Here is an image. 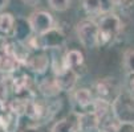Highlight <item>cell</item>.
I'll return each mask as SVG.
<instances>
[{
  "mask_svg": "<svg viewBox=\"0 0 134 132\" xmlns=\"http://www.w3.org/2000/svg\"><path fill=\"white\" fill-rule=\"evenodd\" d=\"M111 111L117 122L134 123V94L125 91L113 100Z\"/></svg>",
  "mask_w": 134,
  "mask_h": 132,
  "instance_id": "cell-1",
  "label": "cell"
},
{
  "mask_svg": "<svg viewBox=\"0 0 134 132\" xmlns=\"http://www.w3.org/2000/svg\"><path fill=\"white\" fill-rule=\"evenodd\" d=\"M122 23L121 18L114 15V13H108L101 17V20L98 23V45H105L111 39H114L121 30Z\"/></svg>",
  "mask_w": 134,
  "mask_h": 132,
  "instance_id": "cell-2",
  "label": "cell"
},
{
  "mask_svg": "<svg viewBox=\"0 0 134 132\" xmlns=\"http://www.w3.org/2000/svg\"><path fill=\"white\" fill-rule=\"evenodd\" d=\"M27 24L31 29V32L35 33V36H43L52 29H54V20L53 16L44 9L35 11L28 16Z\"/></svg>",
  "mask_w": 134,
  "mask_h": 132,
  "instance_id": "cell-3",
  "label": "cell"
},
{
  "mask_svg": "<svg viewBox=\"0 0 134 132\" xmlns=\"http://www.w3.org/2000/svg\"><path fill=\"white\" fill-rule=\"evenodd\" d=\"M98 24L94 20H82L77 24V36L84 48L92 49L98 45Z\"/></svg>",
  "mask_w": 134,
  "mask_h": 132,
  "instance_id": "cell-4",
  "label": "cell"
},
{
  "mask_svg": "<svg viewBox=\"0 0 134 132\" xmlns=\"http://www.w3.org/2000/svg\"><path fill=\"white\" fill-rule=\"evenodd\" d=\"M101 125V119L93 111L82 112L77 116V131L79 132H97Z\"/></svg>",
  "mask_w": 134,
  "mask_h": 132,
  "instance_id": "cell-5",
  "label": "cell"
},
{
  "mask_svg": "<svg viewBox=\"0 0 134 132\" xmlns=\"http://www.w3.org/2000/svg\"><path fill=\"white\" fill-rule=\"evenodd\" d=\"M20 115L11 111L9 108L5 110L0 115V128L3 132H17L19 125H20Z\"/></svg>",
  "mask_w": 134,
  "mask_h": 132,
  "instance_id": "cell-6",
  "label": "cell"
},
{
  "mask_svg": "<svg viewBox=\"0 0 134 132\" xmlns=\"http://www.w3.org/2000/svg\"><path fill=\"white\" fill-rule=\"evenodd\" d=\"M54 79L59 85L61 91H69L76 86V82H77V74L73 69H66L59 74L54 75Z\"/></svg>",
  "mask_w": 134,
  "mask_h": 132,
  "instance_id": "cell-7",
  "label": "cell"
},
{
  "mask_svg": "<svg viewBox=\"0 0 134 132\" xmlns=\"http://www.w3.org/2000/svg\"><path fill=\"white\" fill-rule=\"evenodd\" d=\"M31 70H33L37 74H43L47 71L49 66V58L45 54H36V55H29L25 64Z\"/></svg>",
  "mask_w": 134,
  "mask_h": 132,
  "instance_id": "cell-8",
  "label": "cell"
},
{
  "mask_svg": "<svg viewBox=\"0 0 134 132\" xmlns=\"http://www.w3.org/2000/svg\"><path fill=\"white\" fill-rule=\"evenodd\" d=\"M63 61H64V65H65L66 69H73L74 70L76 67H79L80 65H82L84 54L80 50L72 49V50L65 53V55L63 57Z\"/></svg>",
  "mask_w": 134,
  "mask_h": 132,
  "instance_id": "cell-9",
  "label": "cell"
},
{
  "mask_svg": "<svg viewBox=\"0 0 134 132\" xmlns=\"http://www.w3.org/2000/svg\"><path fill=\"white\" fill-rule=\"evenodd\" d=\"M76 103H77L80 107L85 108L88 106H92L93 103V95H92V91L89 89H79L77 91L74 92V95H73Z\"/></svg>",
  "mask_w": 134,
  "mask_h": 132,
  "instance_id": "cell-10",
  "label": "cell"
},
{
  "mask_svg": "<svg viewBox=\"0 0 134 132\" xmlns=\"http://www.w3.org/2000/svg\"><path fill=\"white\" fill-rule=\"evenodd\" d=\"M39 89H40L41 94H44L45 97H54V95H57V94L61 91L54 78H49V79L47 78V79H44L43 82H40Z\"/></svg>",
  "mask_w": 134,
  "mask_h": 132,
  "instance_id": "cell-11",
  "label": "cell"
},
{
  "mask_svg": "<svg viewBox=\"0 0 134 132\" xmlns=\"http://www.w3.org/2000/svg\"><path fill=\"white\" fill-rule=\"evenodd\" d=\"M76 131H77V119H76V122H72L69 118L59 120L51 128V132H76Z\"/></svg>",
  "mask_w": 134,
  "mask_h": 132,
  "instance_id": "cell-12",
  "label": "cell"
},
{
  "mask_svg": "<svg viewBox=\"0 0 134 132\" xmlns=\"http://www.w3.org/2000/svg\"><path fill=\"white\" fill-rule=\"evenodd\" d=\"M19 66H20V64L12 57L7 55L5 53L0 54V73H12L17 70Z\"/></svg>",
  "mask_w": 134,
  "mask_h": 132,
  "instance_id": "cell-13",
  "label": "cell"
},
{
  "mask_svg": "<svg viewBox=\"0 0 134 132\" xmlns=\"http://www.w3.org/2000/svg\"><path fill=\"white\" fill-rule=\"evenodd\" d=\"M15 17L12 13H2L0 15V32H3V33H9L15 29Z\"/></svg>",
  "mask_w": 134,
  "mask_h": 132,
  "instance_id": "cell-14",
  "label": "cell"
},
{
  "mask_svg": "<svg viewBox=\"0 0 134 132\" xmlns=\"http://www.w3.org/2000/svg\"><path fill=\"white\" fill-rule=\"evenodd\" d=\"M92 106H93V112L97 114L101 119L102 116H105L108 114L109 108L111 107V103H109L105 98H97L96 100H93Z\"/></svg>",
  "mask_w": 134,
  "mask_h": 132,
  "instance_id": "cell-15",
  "label": "cell"
},
{
  "mask_svg": "<svg viewBox=\"0 0 134 132\" xmlns=\"http://www.w3.org/2000/svg\"><path fill=\"white\" fill-rule=\"evenodd\" d=\"M84 8L89 15H96L102 12V2L101 0H84Z\"/></svg>",
  "mask_w": 134,
  "mask_h": 132,
  "instance_id": "cell-16",
  "label": "cell"
},
{
  "mask_svg": "<svg viewBox=\"0 0 134 132\" xmlns=\"http://www.w3.org/2000/svg\"><path fill=\"white\" fill-rule=\"evenodd\" d=\"M72 0H48L49 7L56 12H65L70 7Z\"/></svg>",
  "mask_w": 134,
  "mask_h": 132,
  "instance_id": "cell-17",
  "label": "cell"
},
{
  "mask_svg": "<svg viewBox=\"0 0 134 132\" xmlns=\"http://www.w3.org/2000/svg\"><path fill=\"white\" fill-rule=\"evenodd\" d=\"M124 65L130 74H134V50H127L124 55Z\"/></svg>",
  "mask_w": 134,
  "mask_h": 132,
  "instance_id": "cell-18",
  "label": "cell"
},
{
  "mask_svg": "<svg viewBox=\"0 0 134 132\" xmlns=\"http://www.w3.org/2000/svg\"><path fill=\"white\" fill-rule=\"evenodd\" d=\"M23 132H51V128L47 127L45 123H40L39 125H29Z\"/></svg>",
  "mask_w": 134,
  "mask_h": 132,
  "instance_id": "cell-19",
  "label": "cell"
},
{
  "mask_svg": "<svg viewBox=\"0 0 134 132\" xmlns=\"http://www.w3.org/2000/svg\"><path fill=\"white\" fill-rule=\"evenodd\" d=\"M117 132H134V123H120Z\"/></svg>",
  "mask_w": 134,
  "mask_h": 132,
  "instance_id": "cell-20",
  "label": "cell"
},
{
  "mask_svg": "<svg viewBox=\"0 0 134 132\" xmlns=\"http://www.w3.org/2000/svg\"><path fill=\"white\" fill-rule=\"evenodd\" d=\"M5 45H7V40H5V37L0 36V52H2V50H4Z\"/></svg>",
  "mask_w": 134,
  "mask_h": 132,
  "instance_id": "cell-21",
  "label": "cell"
},
{
  "mask_svg": "<svg viewBox=\"0 0 134 132\" xmlns=\"http://www.w3.org/2000/svg\"><path fill=\"white\" fill-rule=\"evenodd\" d=\"M24 4H28V5H33V4H37L40 0H21Z\"/></svg>",
  "mask_w": 134,
  "mask_h": 132,
  "instance_id": "cell-22",
  "label": "cell"
},
{
  "mask_svg": "<svg viewBox=\"0 0 134 132\" xmlns=\"http://www.w3.org/2000/svg\"><path fill=\"white\" fill-rule=\"evenodd\" d=\"M7 4H8V0H0V11L4 9L7 7Z\"/></svg>",
  "mask_w": 134,
  "mask_h": 132,
  "instance_id": "cell-23",
  "label": "cell"
},
{
  "mask_svg": "<svg viewBox=\"0 0 134 132\" xmlns=\"http://www.w3.org/2000/svg\"><path fill=\"white\" fill-rule=\"evenodd\" d=\"M130 86H131V92L134 94V74H130Z\"/></svg>",
  "mask_w": 134,
  "mask_h": 132,
  "instance_id": "cell-24",
  "label": "cell"
}]
</instances>
